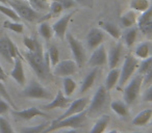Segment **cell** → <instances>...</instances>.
<instances>
[{"label": "cell", "instance_id": "6da1fadb", "mask_svg": "<svg viewBox=\"0 0 152 133\" xmlns=\"http://www.w3.org/2000/svg\"><path fill=\"white\" fill-rule=\"evenodd\" d=\"M25 58L34 72L41 80H48L50 77V67H49V57L47 52L44 54L42 45L39 43L34 51L25 52Z\"/></svg>", "mask_w": 152, "mask_h": 133}, {"label": "cell", "instance_id": "7a4b0ae2", "mask_svg": "<svg viewBox=\"0 0 152 133\" xmlns=\"http://www.w3.org/2000/svg\"><path fill=\"white\" fill-rule=\"evenodd\" d=\"M87 110H83L79 113L66 118L61 121H58V122H51L49 126L46 129H44L41 133H50L52 131L58 130V129H79L85 124V121L87 120Z\"/></svg>", "mask_w": 152, "mask_h": 133}, {"label": "cell", "instance_id": "3957f363", "mask_svg": "<svg viewBox=\"0 0 152 133\" xmlns=\"http://www.w3.org/2000/svg\"><path fill=\"white\" fill-rule=\"evenodd\" d=\"M7 4L18 14L21 19L27 22H39L42 17L39 12L34 9L25 0H9Z\"/></svg>", "mask_w": 152, "mask_h": 133}, {"label": "cell", "instance_id": "277c9868", "mask_svg": "<svg viewBox=\"0 0 152 133\" xmlns=\"http://www.w3.org/2000/svg\"><path fill=\"white\" fill-rule=\"evenodd\" d=\"M22 97L30 98V99H45L51 100L53 96L47 89H45L39 81L31 80L21 93Z\"/></svg>", "mask_w": 152, "mask_h": 133}, {"label": "cell", "instance_id": "5b68a950", "mask_svg": "<svg viewBox=\"0 0 152 133\" xmlns=\"http://www.w3.org/2000/svg\"><path fill=\"white\" fill-rule=\"evenodd\" d=\"M143 75L137 74L125 86L124 93H123V99H124V102L126 105H132L135 102L140 92H141L142 85H143Z\"/></svg>", "mask_w": 152, "mask_h": 133}, {"label": "cell", "instance_id": "8992f818", "mask_svg": "<svg viewBox=\"0 0 152 133\" xmlns=\"http://www.w3.org/2000/svg\"><path fill=\"white\" fill-rule=\"evenodd\" d=\"M65 38L67 39V42L74 56V60L76 61V63L78 65V69L83 68V65L86 63V60H87V54H86V49L83 45L71 32L66 33Z\"/></svg>", "mask_w": 152, "mask_h": 133}, {"label": "cell", "instance_id": "52a82bcc", "mask_svg": "<svg viewBox=\"0 0 152 133\" xmlns=\"http://www.w3.org/2000/svg\"><path fill=\"white\" fill-rule=\"evenodd\" d=\"M139 58L134 57L132 54H127L124 58L122 69L120 72V77H119V84L120 86H123L125 83L128 81V79L133 75L135 70L139 68Z\"/></svg>", "mask_w": 152, "mask_h": 133}, {"label": "cell", "instance_id": "ba28073f", "mask_svg": "<svg viewBox=\"0 0 152 133\" xmlns=\"http://www.w3.org/2000/svg\"><path fill=\"white\" fill-rule=\"evenodd\" d=\"M0 55L7 63H14L16 57L20 56L21 54L15 43L7 36H3L0 38Z\"/></svg>", "mask_w": 152, "mask_h": 133}, {"label": "cell", "instance_id": "9c48e42d", "mask_svg": "<svg viewBox=\"0 0 152 133\" xmlns=\"http://www.w3.org/2000/svg\"><path fill=\"white\" fill-rule=\"evenodd\" d=\"M107 93L108 92L106 91L105 86H103V85L98 87V89L95 92L91 100L89 109L87 110L88 116H93V114L98 113L103 109L106 101H107Z\"/></svg>", "mask_w": 152, "mask_h": 133}, {"label": "cell", "instance_id": "30bf717a", "mask_svg": "<svg viewBox=\"0 0 152 133\" xmlns=\"http://www.w3.org/2000/svg\"><path fill=\"white\" fill-rule=\"evenodd\" d=\"M78 70V65L73 59H65L58 61L56 65H54L53 74L58 77H71Z\"/></svg>", "mask_w": 152, "mask_h": 133}, {"label": "cell", "instance_id": "8fae6325", "mask_svg": "<svg viewBox=\"0 0 152 133\" xmlns=\"http://www.w3.org/2000/svg\"><path fill=\"white\" fill-rule=\"evenodd\" d=\"M87 104H88L87 98H79V99L74 100L73 102L70 103V105L67 107L66 111L63 114H61L59 116H57L52 122H58V121H61L66 118H69V116H72L74 114H77L79 112L83 111V110H86Z\"/></svg>", "mask_w": 152, "mask_h": 133}, {"label": "cell", "instance_id": "7c38bea8", "mask_svg": "<svg viewBox=\"0 0 152 133\" xmlns=\"http://www.w3.org/2000/svg\"><path fill=\"white\" fill-rule=\"evenodd\" d=\"M75 13H76V11H73V12H70L69 14H66V15H64L63 17L59 18V19L51 26V27H52V30H53V33H54L58 39L63 40V39L66 36L69 22L71 21L72 17H73Z\"/></svg>", "mask_w": 152, "mask_h": 133}, {"label": "cell", "instance_id": "4fadbf2b", "mask_svg": "<svg viewBox=\"0 0 152 133\" xmlns=\"http://www.w3.org/2000/svg\"><path fill=\"white\" fill-rule=\"evenodd\" d=\"M106 63H107V52L105 50V47L101 44L99 47L93 50V53L88 61V65L93 68H99Z\"/></svg>", "mask_w": 152, "mask_h": 133}, {"label": "cell", "instance_id": "5bb4252c", "mask_svg": "<svg viewBox=\"0 0 152 133\" xmlns=\"http://www.w3.org/2000/svg\"><path fill=\"white\" fill-rule=\"evenodd\" d=\"M104 40V31L100 28H92L86 36V44L89 50H94L102 44Z\"/></svg>", "mask_w": 152, "mask_h": 133}, {"label": "cell", "instance_id": "9a60e30c", "mask_svg": "<svg viewBox=\"0 0 152 133\" xmlns=\"http://www.w3.org/2000/svg\"><path fill=\"white\" fill-rule=\"evenodd\" d=\"M11 77L19 85L24 86V84H25V82H26V77H25V72H24L21 55L15 58V61H14V68H13V70L11 71Z\"/></svg>", "mask_w": 152, "mask_h": 133}, {"label": "cell", "instance_id": "2e32d148", "mask_svg": "<svg viewBox=\"0 0 152 133\" xmlns=\"http://www.w3.org/2000/svg\"><path fill=\"white\" fill-rule=\"evenodd\" d=\"M12 114L23 121H30L36 116H48L46 112H44L38 107H29L23 110H13Z\"/></svg>", "mask_w": 152, "mask_h": 133}, {"label": "cell", "instance_id": "e0dca14e", "mask_svg": "<svg viewBox=\"0 0 152 133\" xmlns=\"http://www.w3.org/2000/svg\"><path fill=\"white\" fill-rule=\"evenodd\" d=\"M69 105H70V100L59 89L56 93V95H55V97L52 99V101L50 103L43 106V109L51 110V109H55V108H61V109H64V108H67Z\"/></svg>", "mask_w": 152, "mask_h": 133}, {"label": "cell", "instance_id": "ac0fdd59", "mask_svg": "<svg viewBox=\"0 0 152 133\" xmlns=\"http://www.w3.org/2000/svg\"><path fill=\"white\" fill-rule=\"evenodd\" d=\"M121 53H122V42H118L110 49L107 53V65L110 70L118 67L120 63Z\"/></svg>", "mask_w": 152, "mask_h": 133}, {"label": "cell", "instance_id": "d6986e66", "mask_svg": "<svg viewBox=\"0 0 152 133\" xmlns=\"http://www.w3.org/2000/svg\"><path fill=\"white\" fill-rule=\"evenodd\" d=\"M99 26L103 31L108 33L112 38H114L115 40H120L122 33H121L120 28L115 23H112V22H108V21H100Z\"/></svg>", "mask_w": 152, "mask_h": 133}, {"label": "cell", "instance_id": "ffe728a7", "mask_svg": "<svg viewBox=\"0 0 152 133\" xmlns=\"http://www.w3.org/2000/svg\"><path fill=\"white\" fill-rule=\"evenodd\" d=\"M7 79V73L4 72L3 68L1 67V65H0V96H1V97H2L10 105L13 106V108H16V106H15V104H14L13 100H12L11 96H10V94L7 93V89H5L4 84H3V82H5Z\"/></svg>", "mask_w": 152, "mask_h": 133}, {"label": "cell", "instance_id": "44dd1931", "mask_svg": "<svg viewBox=\"0 0 152 133\" xmlns=\"http://www.w3.org/2000/svg\"><path fill=\"white\" fill-rule=\"evenodd\" d=\"M152 118V109H145L137 114L132 118V124L135 126H145Z\"/></svg>", "mask_w": 152, "mask_h": 133}, {"label": "cell", "instance_id": "7402d4cb", "mask_svg": "<svg viewBox=\"0 0 152 133\" xmlns=\"http://www.w3.org/2000/svg\"><path fill=\"white\" fill-rule=\"evenodd\" d=\"M119 77H120V70H119L118 68L112 69V70L108 72L107 76H106L105 85H104L106 91L110 92L114 89V86L119 81Z\"/></svg>", "mask_w": 152, "mask_h": 133}, {"label": "cell", "instance_id": "603a6c76", "mask_svg": "<svg viewBox=\"0 0 152 133\" xmlns=\"http://www.w3.org/2000/svg\"><path fill=\"white\" fill-rule=\"evenodd\" d=\"M97 74H98V68H94L93 70L85 77V79H83V83H81V86H80V93H85L88 89H91L92 85L95 82Z\"/></svg>", "mask_w": 152, "mask_h": 133}, {"label": "cell", "instance_id": "cb8c5ba5", "mask_svg": "<svg viewBox=\"0 0 152 133\" xmlns=\"http://www.w3.org/2000/svg\"><path fill=\"white\" fill-rule=\"evenodd\" d=\"M110 121V116H107V114L102 116L101 118H99L96 121V123L94 124V126L92 127L90 133H103L104 131H105Z\"/></svg>", "mask_w": 152, "mask_h": 133}, {"label": "cell", "instance_id": "d4e9b609", "mask_svg": "<svg viewBox=\"0 0 152 133\" xmlns=\"http://www.w3.org/2000/svg\"><path fill=\"white\" fill-rule=\"evenodd\" d=\"M120 22L123 27H125V28L132 27L137 22V17L135 12L131 9V11H128L127 13H125L124 15L120 18Z\"/></svg>", "mask_w": 152, "mask_h": 133}, {"label": "cell", "instance_id": "484cf974", "mask_svg": "<svg viewBox=\"0 0 152 133\" xmlns=\"http://www.w3.org/2000/svg\"><path fill=\"white\" fill-rule=\"evenodd\" d=\"M151 21H152V4H150V7L145 12H143V14L137 18V28L140 30L143 29Z\"/></svg>", "mask_w": 152, "mask_h": 133}, {"label": "cell", "instance_id": "4316f807", "mask_svg": "<svg viewBox=\"0 0 152 133\" xmlns=\"http://www.w3.org/2000/svg\"><path fill=\"white\" fill-rule=\"evenodd\" d=\"M137 31L139 28L137 27H129L123 34V40H124L125 44L127 47H131L135 43V40L137 38Z\"/></svg>", "mask_w": 152, "mask_h": 133}, {"label": "cell", "instance_id": "83f0119b", "mask_svg": "<svg viewBox=\"0 0 152 133\" xmlns=\"http://www.w3.org/2000/svg\"><path fill=\"white\" fill-rule=\"evenodd\" d=\"M39 33H40V36H42L44 40L50 41L53 36L52 27L49 25L47 21L40 22V25H39Z\"/></svg>", "mask_w": 152, "mask_h": 133}, {"label": "cell", "instance_id": "f1b7e54d", "mask_svg": "<svg viewBox=\"0 0 152 133\" xmlns=\"http://www.w3.org/2000/svg\"><path fill=\"white\" fill-rule=\"evenodd\" d=\"M110 107L118 116H122V118H126V116H129V110L127 108V105L125 104V102L123 103L121 101H114L112 103V105H110Z\"/></svg>", "mask_w": 152, "mask_h": 133}, {"label": "cell", "instance_id": "f546056e", "mask_svg": "<svg viewBox=\"0 0 152 133\" xmlns=\"http://www.w3.org/2000/svg\"><path fill=\"white\" fill-rule=\"evenodd\" d=\"M64 85V94L66 97H71L76 89V83L71 77H64L63 81Z\"/></svg>", "mask_w": 152, "mask_h": 133}, {"label": "cell", "instance_id": "4dcf8cb0", "mask_svg": "<svg viewBox=\"0 0 152 133\" xmlns=\"http://www.w3.org/2000/svg\"><path fill=\"white\" fill-rule=\"evenodd\" d=\"M149 52H150V46L148 42L141 43L134 50L135 56L140 59H145L147 57H149Z\"/></svg>", "mask_w": 152, "mask_h": 133}, {"label": "cell", "instance_id": "1f68e13d", "mask_svg": "<svg viewBox=\"0 0 152 133\" xmlns=\"http://www.w3.org/2000/svg\"><path fill=\"white\" fill-rule=\"evenodd\" d=\"M3 28L14 31L16 33H22L24 31V25L20 22H16L13 20H5L3 22Z\"/></svg>", "mask_w": 152, "mask_h": 133}, {"label": "cell", "instance_id": "d6a6232c", "mask_svg": "<svg viewBox=\"0 0 152 133\" xmlns=\"http://www.w3.org/2000/svg\"><path fill=\"white\" fill-rule=\"evenodd\" d=\"M149 7V0H130V3H129V7L132 11L137 12H145Z\"/></svg>", "mask_w": 152, "mask_h": 133}, {"label": "cell", "instance_id": "836d02e7", "mask_svg": "<svg viewBox=\"0 0 152 133\" xmlns=\"http://www.w3.org/2000/svg\"><path fill=\"white\" fill-rule=\"evenodd\" d=\"M0 13L7 16V18H10L13 21L20 22V20H21V18L18 16V14L11 7H7L5 4H2V3H0Z\"/></svg>", "mask_w": 152, "mask_h": 133}, {"label": "cell", "instance_id": "e575fe53", "mask_svg": "<svg viewBox=\"0 0 152 133\" xmlns=\"http://www.w3.org/2000/svg\"><path fill=\"white\" fill-rule=\"evenodd\" d=\"M47 54H48L49 57V63L52 67L56 65V63L59 61V52L58 49H57L56 46H50L47 51Z\"/></svg>", "mask_w": 152, "mask_h": 133}, {"label": "cell", "instance_id": "d590c367", "mask_svg": "<svg viewBox=\"0 0 152 133\" xmlns=\"http://www.w3.org/2000/svg\"><path fill=\"white\" fill-rule=\"evenodd\" d=\"M49 126V123H42L40 125L31 127H22L20 129V133H41L44 129Z\"/></svg>", "mask_w": 152, "mask_h": 133}, {"label": "cell", "instance_id": "8d00e7d4", "mask_svg": "<svg viewBox=\"0 0 152 133\" xmlns=\"http://www.w3.org/2000/svg\"><path fill=\"white\" fill-rule=\"evenodd\" d=\"M151 67H152V56H150L142 60V63L139 65V68H137V72H139V74L144 76Z\"/></svg>", "mask_w": 152, "mask_h": 133}, {"label": "cell", "instance_id": "74e56055", "mask_svg": "<svg viewBox=\"0 0 152 133\" xmlns=\"http://www.w3.org/2000/svg\"><path fill=\"white\" fill-rule=\"evenodd\" d=\"M0 133H15L11 123L3 116H0Z\"/></svg>", "mask_w": 152, "mask_h": 133}, {"label": "cell", "instance_id": "f35d334b", "mask_svg": "<svg viewBox=\"0 0 152 133\" xmlns=\"http://www.w3.org/2000/svg\"><path fill=\"white\" fill-rule=\"evenodd\" d=\"M24 46L28 49V51H34L39 45V41L36 38H30V36H24L23 39Z\"/></svg>", "mask_w": 152, "mask_h": 133}, {"label": "cell", "instance_id": "ab89813d", "mask_svg": "<svg viewBox=\"0 0 152 133\" xmlns=\"http://www.w3.org/2000/svg\"><path fill=\"white\" fill-rule=\"evenodd\" d=\"M27 2L29 3L30 7L34 9H36L37 12L44 11V9H47V3L43 2L41 0H27Z\"/></svg>", "mask_w": 152, "mask_h": 133}, {"label": "cell", "instance_id": "60d3db41", "mask_svg": "<svg viewBox=\"0 0 152 133\" xmlns=\"http://www.w3.org/2000/svg\"><path fill=\"white\" fill-rule=\"evenodd\" d=\"M53 1H57L63 5L64 9H69L72 7H76V2L74 0H53Z\"/></svg>", "mask_w": 152, "mask_h": 133}, {"label": "cell", "instance_id": "b9f144b4", "mask_svg": "<svg viewBox=\"0 0 152 133\" xmlns=\"http://www.w3.org/2000/svg\"><path fill=\"white\" fill-rule=\"evenodd\" d=\"M143 84L145 85V86H150V85L152 84V67L148 70V72L144 75Z\"/></svg>", "mask_w": 152, "mask_h": 133}, {"label": "cell", "instance_id": "7bdbcfd3", "mask_svg": "<svg viewBox=\"0 0 152 133\" xmlns=\"http://www.w3.org/2000/svg\"><path fill=\"white\" fill-rule=\"evenodd\" d=\"M10 106L11 105H10L4 99H1V98H0V116L9 111Z\"/></svg>", "mask_w": 152, "mask_h": 133}, {"label": "cell", "instance_id": "ee69618b", "mask_svg": "<svg viewBox=\"0 0 152 133\" xmlns=\"http://www.w3.org/2000/svg\"><path fill=\"white\" fill-rule=\"evenodd\" d=\"M143 100L145 102H152V84L146 89L145 94L143 96Z\"/></svg>", "mask_w": 152, "mask_h": 133}, {"label": "cell", "instance_id": "f6af8a7d", "mask_svg": "<svg viewBox=\"0 0 152 133\" xmlns=\"http://www.w3.org/2000/svg\"><path fill=\"white\" fill-rule=\"evenodd\" d=\"M74 1L76 2V4H80L87 7H92L94 4V0H74Z\"/></svg>", "mask_w": 152, "mask_h": 133}, {"label": "cell", "instance_id": "bcb514c9", "mask_svg": "<svg viewBox=\"0 0 152 133\" xmlns=\"http://www.w3.org/2000/svg\"><path fill=\"white\" fill-rule=\"evenodd\" d=\"M141 31L143 32L144 34H148V33H152V21L150 22L148 25H146L143 29H141Z\"/></svg>", "mask_w": 152, "mask_h": 133}, {"label": "cell", "instance_id": "7dc6e473", "mask_svg": "<svg viewBox=\"0 0 152 133\" xmlns=\"http://www.w3.org/2000/svg\"><path fill=\"white\" fill-rule=\"evenodd\" d=\"M61 133H80L78 129H67V130H64Z\"/></svg>", "mask_w": 152, "mask_h": 133}, {"label": "cell", "instance_id": "c3c4849f", "mask_svg": "<svg viewBox=\"0 0 152 133\" xmlns=\"http://www.w3.org/2000/svg\"><path fill=\"white\" fill-rule=\"evenodd\" d=\"M9 2V0H0V3H2V4H7Z\"/></svg>", "mask_w": 152, "mask_h": 133}, {"label": "cell", "instance_id": "681fc988", "mask_svg": "<svg viewBox=\"0 0 152 133\" xmlns=\"http://www.w3.org/2000/svg\"><path fill=\"white\" fill-rule=\"evenodd\" d=\"M107 133H123V132H119V131H117V130H112V131H110V132H107Z\"/></svg>", "mask_w": 152, "mask_h": 133}, {"label": "cell", "instance_id": "f907efd6", "mask_svg": "<svg viewBox=\"0 0 152 133\" xmlns=\"http://www.w3.org/2000/svg\"><path fill=\"white\" fill-rule=\"evenodd\" d=\"M41 1H43V2H48V0H41Z\"/></svg>", "mask_w": 152, "mask_h": 133}, {"label": "cell", "instance_id": "816d5d0a", "mask_svg": "<svg viewBox=\"0 0 152 133\" xmlns=\"http://www.w3.org/2000/svg\"><path fill=\"white\" fill-rule=\"evenodd\" d=\"M129 133H145V132H129Z\"/></svg>", "mask_w": 152, "mask_h": 133}, {"label": "cell", "instance_id": "f5cc1de1", "mask_svg": "<svg viewBox=\"0 0 152 133\" xmlns=\"http://www.w3.org/2000/svg\"><path fill=\"white\" fill-rule=\"evenodd\" d=\"M151 125H152V121H151Z\"/></svg>", "mask_w": 152, "mask_h": 133}]
</instances>
